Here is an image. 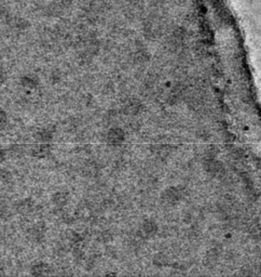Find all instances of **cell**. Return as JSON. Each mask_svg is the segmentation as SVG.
Wrapping results in <instances>:
<instances>
[{
	"label": "cell",
	"instance_id": "obj_3",
	"mask_svg": "<svg viewBox=\"0 0 261 277\" xmlns=\"http://www.w3.org/2000/svg\"><path fill=\"white\" fill-rule=\"evenodd\" d=\"M181 196H182V192L181 191V188L178 186H171L163 191L161 198L163 203H165L167 205H174L181 201Z\"/></svg>",
	"mask_w": 261,
	"mask_h": 277
},
{
	"label": "cell",
	"instance_id": "obj_8",
	"mask_svg": "<svg viewBox=\"0 0 261 277\" xmlns=\"http://www.w3.org/2000/svg\"><path fill=\"white\" fill-rule=\"evenodd\" d=\"M45 229L43 224H35L29 232V237L33 239L35 243H40L44 238Z\"/></svg>",
	"mask_w": 261,
	"mask_h": 277
},
{
	"label": "cell",
	"instance_id": "obj_7",
	"mask_svg": "<svg viewBox=\"0 0 261 277\" xmlns=\"http://www.w3.org/2000/svg\"><path fill=\"white\" fill-rule=\"evenodd\" d=\"M69 202V194L65 191H59L52 195V203L54 206L63 208Z\"/></svg>",
	"mask_w": 261,
	"mask_h": 277
},
{
	"label": "cell",
	"instance_id": "obj_4",
	"mask_svg": "<svg viewBox=\"0 0 261 277\" xmlns=\"http://www.w3.org/2000/svg\"><path fill=\"white\" fill-rule=\"evenodd\" d=\"M122 110H123L125 115L137 116L144 111V104L138 99L133 97V99H129L124 102L123 106H122Z\"/></svg>",
	"mask_w": 261,
	"mask_h": 277
},
{
	"label": "cell",
	"instance_id": "obj_1",
	"mask_svg": "<svg viewBox=\"0 0 261 277\" xmlns=\"http://www.w3.org/2000/svg\"><path fill=\"white\" fill-rule=\"evenodd\" d=\"M105 141L110 146H120L125 141V131L120 127H112L106 132Z\"/></svg>",
	"mask_w": 261,
	"mask_h": 277
},
{
	"label": "cell",
	"instance_id": "obj_2",
	"mask_svg": "<svg viewBox=\"0 0 261 277\" xmlns=\"http://www.w3.org/2000/svg\"><path fill=\"white\" fill-rule=\"evenodd\" d=\"M159 232V227L156 221L151 219H146L141 222L140 230H138V234L141 238L144 239H150L153 238Z\"/></svg>",
	"mask_w": 261,
	"mask_h": 277
},
{
	"label": "cell",
	"instance_id": "obj_9",
	"mask_svg": "<svg viewBox=\"0 0 261 277\" xmlns=\"http://www.w3.org/2000/svg\"><path fill=\"white\" fill-rule=\"evenodd\" d=\"M51 151L49 143H40L39 145H36L33 148V155L36 157H44L47 156Z\"/></svg>",
	"mask_w": 261,
	"mask_h": 277
},
{
	"label": "cell",
	"instance_id": "obj_12",
	"mask_svg": "<svg viewBox=\"0 0 261 277\" xmlns=\"http://www.w3.org/2000/svg\"><path fill=\"white\" fill-rule=\"evenodd\" d=\"M49 273H50L49 265L43 262H39L38 264L34 265L32 269V274L34 275H47Z\"/></svg>",
	"mask_w": 261,
	"mask_h": 277
},
{
	"label": "cell",
	"instance_id": "obj_13",
	"mask_svg": "<svg viewBox=\"0 0 261 277\" xmlns=\"http://www.w3.org/2000/svg\"><path fill=\"white\" fill-rule=\"evenodd\" d=\"M7 124V115L4 112H1V128L3 129L4 125Z\"/></svg>",
	"mask_w": 261,
	"mask_h": 277
},
{
	"label": "cell",
	"instance_id": "obj_10",
	"mask_svg": "<svg viewBox=\"0 0 261 277\" xmlns=\"http://www.w3.org/2000/svg\"><path fill=\"white\" fill-rule=\"evenodd\" d=\"M34 209V203L33 201H30V199L26 198L24 199V201L20 202L17 206V210L20 213H28V212H32Z\"/></svg>",
	"mask_w": 261,
	"mask_h": 277
},
{
	"label": "cell",
	"instance_id": "obj_5",
	"mask_svg": "<svg viewBox=\"0 0 261 277\" xmlns=\"http://www.w3.org/2000/svg\"><path fill=\"white\" fill-rule=\"evenodd\" d=\"M54 137V130L50 127L40 128L35 133L36 141L39 143H50Z\"/></svg>",
	"mask_w": 261,
	"mask_h": 277
},
{
	"label": "cell",
	"instance_id": "obj_11",
	"mask_svg": "<svg viewBox=\"0 0 261 277\" xmlns=\"http://www.w3.org/2000/svg\"><path fill=\"white\" fill-rule=\"evenodd\" d=\"M153 153L159 158H165L171 153V146L167 144H159L153 148Z\"/></svg>",
	"mask_w": 261,
	"mask_h": 277
},
{
	"label": "cell",
	"instance_id": "obj_6",
	"mask_svg": "<svg viewBox=\"0 0 261 277\" xmlns=\"http://www.w3.org/2000/svg\"><path fill=\"white\" fill-rule=\"evenodd\" d=\"M20 84H21L23 88L33 90L38 87L39 79H38V77L34 74H27L22 77L21 80H20Z\"/></svg>",
	"mask_w": 261,
	"mask_h": 277
}]
</instances>
